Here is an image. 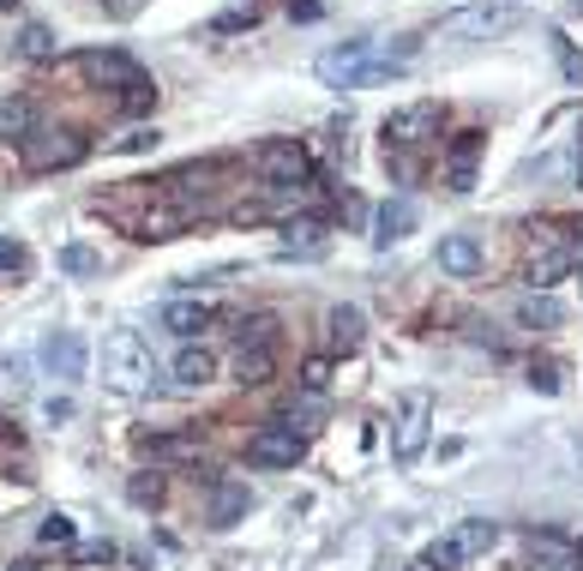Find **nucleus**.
I'll list each match as a JSON object with an SVG mask.
<instances>
[{
    "mask_svg": "<svg viewBox=\"0 0 583 571\" xmlns=\"http://www.w3.org/2000/svg\"><path fill=\"white\" fill-rule=\"evenodd\" d=\"M289 18H301V25H313V18H319V0H289Z\"/></svg>",
    "mask_w": 583,
    "mask_h": 571,
    "instance_id": "38",
    "label": "nucleus"
},
{
    "mask_svg": "<svg viewBox=\"0 0 583 571\" xmlns=\"http://www.w3.org/2000/svg\"><path fill=\"white\" fill-rule=\"evenodd\" d=\"M61 265H66V271H73V277H91V271H97V265H103V259H97L91 248H66V253H61Z\"/></svg>",
    "mask_w": 583,
    "mask_h": 571,
    "instance_id": "32",
    "label": "nucleus"
},
{
    "mask_svg": "<svg viewBox=\"0 0 583 571\" xmlns=\"http://www.w3.org/2000/svg\"><path fill=\"white\" fill-rule=\"evenodd\" d=\"M362 338H367V319H362V307H331V313H325V343H331L338 355L362 350Z\"/></svg>",
    "mask_w": 583,
    "mask_h": 571,
    "instance_id": "15",
    "label": "nucleus"
},
{
    "mask_svg": "<svg viewBox=\"0 0 583 571\" xmlns=\"http://www.w3.org/2000/svg\"><path fill=\"white\" fill-rule=\"evenodd\" d=\"M78 559H91V566L103 559V566H109V559H115V542H91V547H78Z\"/></svg>",
    "mask_w": 583,
    "mask_h": 571,
    "instance_id": "37",
    "label": "nucleus"
},
{
    "mask_svg": "<svg viewBox=\"0 0 583 571\" xmlns=\"http://www.w3.org/2000/svg\"><path fill=\"white\" fill-rule=\"evenodd\" d=\"M409 229H415V199H385L373 211V248H397Z\"/></svg>",
    "mask_w": 583,
    "mask_h": 571,
    "instance_id": "14",
    "label": "nucleus"
},
{
    "mask_svg": "<svg viewBox=\"0 0 583 571\" xmlns=\"http://www.w3.org/2000/svg\"><path fill=\"white\" fill-rule=\"evenodd\" d=\"M440 271H452V277H476L481 271V241L476 234H445L440 241Z\"/></svg>",
    "mask_w": 583,
    "mask_h": 571,
    "instance_id": "18",
    "label": "nucleus"
},
{
    "mask_svg": "<svg viewBox=\"0 0 583 571\" xmlns=\"http://www.w3.org/2000/svg\"><path fill=\"white\" fill-rule=\"evenodd\" d=\"M530 566L535 571H554V566H578V542L571 535H559V530H530Z\"/></svg>",
    "mask_w": 583,
    "mask_h": 571,
    "instance_id": "13",
    "label": "nucleus"
},
{
    "mask_svg": "<svg viewBox=\"0 0 583 571\" xmlns=\"http://www.w3.org/2000/svg\"><path fill=\"white\" fill-rule=\"evenodd\" d=\"M121 109H127V115H151V109H156V85H151V78H144V85H132V91L121 97Z\"/></svg>",
    "mask_w": 583,
    "mask_h": 571,
    "instance_id": "31",
    "label": "nucleus"
},
{
    "mask_svg": "<svg viewBox=\"0 0 583 571\" xmlns=\"http://www.w3.org/2000/svg\"><path fill=\"white\" fill-rule=\"evenodd\" d=\"M325 234H331V229H325L319 217H295L283 229V253H289V259H319V253H325Z\"/></svg>",
    "mask_w": 583,
    "mask_h": 571,
    "instance_id": "17",
    "label": "nucleus"
},
{
    "mask_svg": "<svg viewBox=\"0 0 583 571\" xmlns=\"http://www.w3.org/2000/svg\"><path fill=\"white\" fill-rule=\"evenodd\" d=\"M7 571H37V566H30V559H18V566H7Z\"/></svg>",
    "mask_w": 583,
    "mask_h": 571,
    "instance_id": "40",
    "label": "nucleus"
},
{
    "mask_svg": "<svg viewBox=\"0 0 583 571\" xmlns=\"http://www.w3.org/2000/svg\"><path fill=\"white\" fill-rule=\"evenodd\" d=\"M440 103H409L385 120V151H428L440 139Z\"/></svg>",
    "mask_w": 583,
    "mask_h": 571,
    "instance_id": "3",
    "label": "nucleus"
},
{
    "mask_svg": "<svg viewBox=\"0 0 583 571\" xmlns=\"http://www.w3.org/2000/svg\"><path fill=\"white\" fill-rule=\"evenodd\" d=\"M151 144H156V127H139V132L121 139V151H151Z\"/></svg>",
    "mask_w": 583,
    "mask_h": 571,
    "instance_id": "36",
    "label": "nucleus"
},
{
    "mask_svg": "<svg viewBox=\"0 0 583 571\" xmlns=\"http://www.w3.org/2000/svg\"><path fill=\"white\" fill-rule=\"evenodd\" d=\"M205 325H211L205 301H169V307H163V331H175V338H187V343H193Z\"/></svg>",
    "mask_w": 583,
    "mask_h": 571,
    "instance_id": "19",
    "label": "nucleus"
},
{
    "mask_svg": "<svg viewBox=\"0 0 583 571\" xmlns=\"http://www.w3.org/2000/svg\"><path fill=\"white\" fill-rule=\"evenodd\" d=\"M452 542H457V554H464V559H481L487 547H499V523H493V518H469V523H457V530H452Z\"/></svg>",
    "mask_w": 583,
    "mask_h": 571,
    "instance_id": "21",
    "label": "nucleus"
},
{
    "mask_svg": "<svg viewBox=\"0 0 583 571\" xmlns=\"http://www.w3.org/2000/svg\"><path fill=\"white\" fill-rule=\"evenodd\" d=\"M518 25H523V13L511 0H476V7H457L440 30L452 42H493V37H506V30H518Z\"/></svg>",
    "mask_w": 583,
    "mask_h": 571,
    "instance_id": "2",
    "label": "nucleus"
},
{
    "mask_svg": "<svg viewBox=\"0 0 583 571\" xmlns=\"http://www.w3.org/2000/svg\"><path fill=\"white\" fill-rule=\"evenodd\" d=\"M277 379V350H241L235 355V385H271Z\"/></svg>",
    "mask_w": 583,
    "mask_h": 571,
    "instance_id": "22",
    "label": "nucleus"
},
{
    "mask_svg": "<svg viewBox=\"0 0 583 571\" xmlns=\"http://www.w3.org/2000/svg\"><path fill=\"white\" fill-rule=\"evenodd\" d=\"M373 42H343V49L319 54V78L331 91H355V85H373Z\"/></svg>",
    "mask_w": 583,
    "mask_h": 571,
    "instance_id": "5",
    "label": "nucleus"
},
{
    "mask_svg": "<svg viewBox=\"0 0 583 571\" xmlns=\"http://www.w3.org/2000/svg\"><path fill=\"white\" fill-rule=\"evenodd\" d=\"M578 234H583V223H578Z\"/></svg>",
    "mask_w": 583,
    "mask_h": 571,
    "instance_id": "43",
    "label": "nucleus"
},
{
    "mask_svg": "<svg viewBox=\"0 0 583 571\" xmlns=\"http://www.w3.org/2000/svg\"><path fill=\"white\" fill-rule=\"evenodd\" d=\"M109 13H115V18H127V13H139V0H109Z\"/></svg>",
    "mask_w": 583,
    "mask_h": 571,
    "instance_id": "39",
    "label": "nucleus"
},
{
    "mask_svg": "<svg viewBox=\"0 0 583 571\" xmlns=\"http://www.w3.org/2000/svg\"><path fill=\"white\" fill-rule=\"evenodd\" d=\"M476 156H481V132H457L452 139V193L476 187Z\"/></svg>",
    "mask_w": 583,
    "mask_h": 571,
    "instance_id": "20",
    "label": "nucleus"
},
{
    "mask_svg": "<svg viewBox=\"0 0 583 571\" xmlns=\"http://www.w3.org/2000/svg\"><path fill=\"white\" fill-rule=\"evenodd\" d=\"M103 379H109V391H121V397L151 391L156 385L151 343H144L139 331H109V338H103Z\"/></svg>",
    "mask_w": 583,
    "mask_h": 571,
    "instance_id": "1",
    "label": "nucleus"
},
{
    "mask_svg": "<svg viewBox=\"0 0 583 571\" xmlns=\"http://www.w3.org/2000/svg\"><path fill=\"white\" fill-rule=\"evenodd\" d=\"M421 566H428V571H457V566H464V554H457L452 535H440V542H433L428 554H421Z\"/></svg>",
    "mask_w": 583,
    "mask_h": 571,
    "instance_id": "29",
    "label": "nucleus"
},
{
    "mask_svg": "<svg viewBox=\"0 0 583 571\" xmlns=\"http://www.w3.org/2000/svg\"><path fill=\"white\" fill-rule=\"evenodd\" d=\"M0 271H30V248H25V241H0Z\"/></svg>",
    "mask_w": 583,
    "mask_h": 571,
    "instance_id": "33",
    "label": "nucleus"
},
{
    "mask_svg": "<svg viewBox=\"0 0 583 571\" xmlns=\"http://www.w3.org/2000/svg\"><path fill=\"white\" fill-rule=\"evenodd\" d=\"M85 78H91L97 91H121V97H127L132 85H144V66L132 61V54H121V49H91V54H85Z\"/></svg>",
    "mask_w": 583,
    "mask_h": 571,
    "instance_id": "8",
    "label": "nucleus"
},
{
    "mask_svg": "<svg viewBox=\"0 0 583 571\" xmlns=\"http://www.w3.org/2000/svg\"><path fill=\"white\" fill-rule=\"evenodd\" d=\"M530 385L542 391V397H554V391H559V367H554V361H535V367H530Z\"/></svg>",
    "mask_w": 583,
    "mask_h": 571,
    "instance_id": "35",
    "label": "nucleus"
},
{
    "mask_svg": "<svg viewBox=\"0 0 583 571\" xmlns=\"http://www.w3.org/2000/svg\"><path fill=\"white\" fill-rule=\"evenodd\" d=\"M18 54H25V61H54L61 42H54L49 25H25V30H18Z\"/></svg>",
    "mask_w": 583,
    "mask_h": 571,
    "instance_id": "26",
    "label": "nucleus"
},
{
    "mask_svg": "<svg viewBox=\"0 0 583 571\" xmlns=\"http://www.w3.org/2000/svg\"><path fill=\"white\" fill-rule=\"evenodd\" d=\"M518 319H523V325H547V331H554V325L566 319V307H559L547 289H530V295L518 301Z\"/></svg>",
    "mask_w": 583,
    "mask_h": 571,
    "instance_id": "24",
    "label": "nucleus"
},
{
    "mask_svg": "<svg viewBox=\"0 0 583 571\" xmlns=\"http://www.w3.org/2000/svg\"><path fill=\"white\" fill-rule=\"evenodd\" d=\"M73 535H78V530H73V518H66V511H49V518L37 523V542H42V547H54V542L66 547Z\"/></svg>",
    "mask_w": 583,
    "mask_h": 571,
    "instance_id": "28",
    "label": "nucleus"
},
{
    "mask_svg": "<svg viewBox=\"0 0 583 571\" xmlns=\"http://www.w3.org/2000/svg\"><path fill=\"white\" fill-rule=\"evenodd\" d=\"M85 151H91V144H85V132H73V127L30 132V139H25V163H30V169H73Z\"/></svg>",
    "mask_w": 583,
    "mask_h": 571,
    "instance_id": "7",
    "label": "nucleus"
},
{
    "mask_svg": "<svg viewBox=\"0 0 583 571\" xmlns=\"http://www.w3.org/2000/svg\"><path fill=\"white\" fill-rule=\"evenodd\" d=\"M428 428H433V397H403L397 409V433H391V452H397V464H415V457L428 452Z\"/></svg>",
    "mask_w": 583,
    "mask_h": 571,
    "instance_id": "6",
    "label": "nucleus"
},
{
    "mask_svg": "<svg viewBox=\"0 0 583 571\" xmlns=\"http://www.w3.org/2000/svg\"><path fill=\"white\" fill-rule=\"evenodd\" d=\"M42 361H49L54 379H85V367H91V343L78 338V331H49V338H42Z\"/></svg>",
    "mask_w": 583,
    "mask_h": 571,
    "instance_id": "10",
    "label": "nucleus"
},
{
    "mask_svg": "<svg viewBox=\"0 0 583 571\" xmlns=\"http://www.w3.org/2000/svg\"><path fill=\"white\" fill-rule=\"evenodd\" d=\"M578 566H583V542H578Z\"/></svg>",
    "mask_w": 583,
    "mask_h": 571,
    "instance_id": "42",
    "label": "nucleus"
},
{
    "mask_svg": "<svg viewBox=\"0 0 583 571\" xmlns=\"http://www.w3.org/2000/svg\"><path fill=\"white\" fill-rule=\"evenodd\" d=\"M259 175L271 187H307L313 181V163H307V151H301L295 139H271L259 151Z\"/></svg>",
    "mask_w": 583,
    "mask_h": 571,
    "instance_id": "9",
    "label": "nucleus"
},
{
    "mask_svg": "<svg viewBox=\"0 0 583 571\" xmlns=\"http://www.w3.org/2000/svg\"><path fill=\"white\" fill-rule=\"evenodd\" d=\"M30 132H37V115H30V103H25V97H7V103H0V139L25 144Z\"/></svg>",
    "mask_w": 583,
    "mask_h": 571,
    "instance_id": "23",
    "label": "nucleus"
},
{
    "mask_svg": "<svg viewBox=\"0 0 583 571\" xmlns=\"http://www.w3.org/2000/svg\"><path fill=\"white\" fill-rule=\"evenodd\" d=\"M325 379H331V361H325V355H313V361L301 367V385H307L313 397H319V391H325Z\"/></svg>",
    "mask_w": 583,
    "mask_h": 571,
    "instance_id": "34",
    "label": "nucleus"
},
{
    "mask_svg": "<svg viewBox=\"0 0 583 571\" xmlns=\"http://www.w3.org/2000/svg\"><path fill=\"white\" fill-rule=\"evenodd\" d=\"M571 271V253L566 248H542L530 259V289H547V283H559V277Z\"/></svg>",
    "mask_w": 583,
    "mask_h": 571,
    "instance_id": "25",
    "label": "nucleus"
},
{
    "mask_svg": "<svg viewBox=\"0 0 583 571\" xmlns=\"http://www.w3.org/2000/svg\"><path fill=\"white\" fill-rule=\"evenodd\" d=\"M253 511V494H246V481H211V530H235V523Z\"/></svg>",
    "mask_w": 583,
    "mask_h": 571,
    "instance_id": "12",
    "label": "nucleus"
},
{
    "mask_svg": "<svg viewBox=\"0 0 583 571\" xmlns=\"http://www.w3.org/2000/svg\"><path fill=\"white\" fill-rule=\"evenodd\" d=\"M25 385H30V361L18 350H7L0 355V391H7V397H25Z\"/></svg>",
    "mask_w": 583,
    "mask_h": 571,
    "instance_id": "27",
    "label": "nucleus"
},
{
    "mask_svg": "<svg viewBox=\"0 0 583 571\" xmlns=\"http://www.w3.org/2000/svg\"><path fill=\"white\" fill-rule=\"evenodd\" d=\"M301 452H307V440H301L289 421H265V428L246 440V464L253 469H295Z\"/></svg>",
    "mask_w": 583,
    "mask_h": 571,
    "instance_id": "4",
    "label": "nucleus"
},
{
    "mask_svg": "<svg viewBox=\"0 0 583 571\" xmlns=\"http://www.w3.org/2000/svg\"><path fill=\"white\" fill-rule=\"evenodd\" d=\"M13 7H18V0H0V13H13Z\"/></svg>",
    "mask_w": 583,
    "mask_h": 571,
    "instance_id": "41",
    "label": "nucleus"
},
{
    "mask_svg": "<svg viewBox=\"0 0 583 571\" xmlns=\"http://www.w3.org/2000/svg\"><path fill=\"white\" fill-rule=\"evenodd\" d=\"M169 373H175V385H193L199 391V385H211V379H217V355H211L205 343H187V350L175 355Z\"/></svg>",
    "mask_w": 583,
    "mask_h": 571,
    "instance_id": "16",
    "label": "nucleus"
},
{
    "mask_svg": "<svg viewBox=\"0 0 583 571\" xmlns=\"http://www.w3.org/2000/svg\"><path fill=\"white\" fill-rule=\"evenodd\" d=\"M127 499H132V506H156V499H163V475H132Z\"/></svg>",
    "mask_w": 583,
    "mask_h": 571,
    "instance_id": "30",
    "label": "nucleus"
},
{
    "mask_svg": "<svg viewBox=\"0 0 583 571\" xmlns=\"http://www.w3.org/2000/svg\"><path fill=\"white\" fill-rule=\"evenodd\" d=\"M139 452L151 457V464H199L205 440H199L193 428H181V433H144V440H139Z\"/></svg>",
    "mask_w": 583,
    "mask_h": 571,
    "instance_id": "11",
    "label": "nucleus"
}]
</instances>
